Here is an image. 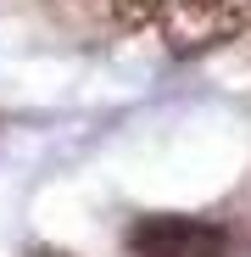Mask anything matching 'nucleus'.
<instances>
[{
    "label": "nucleus",
    "mask_w": 251,
    "mask_h": 257,
    "mask_svg": "<svg viewBox=\"0 0 251 257\" xmlns=\"http://www.w3.org/2000/svg\"><path fill=\"white\" fill-rule=\"evenodd\" d=\"M123 28H151L173 56H206L245 34L251 0H112Z\"/></svg>",
    "instance_id": "1"
},
{
    "label": "nucleus",
    "mask_w": 251,
    "mask_h": 257,
    "mask_svg": "<svg viewBox=\"0 0 251 257\" xmlns=\"http://www.w3.org/2000/svg\"><path fill=\"white\" fill-rule=\"evenodd\" d=\"M129 251L134 257H229V235L212 218L167 212V218H140L129 229Z\"/></svg>",
    "instance_id": "2"
}]
</instances>
